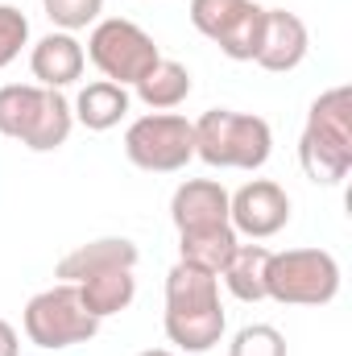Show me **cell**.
<instances>
[{
    "mask_svg": "<svg viewBox=\"0 0 352 356\" xmlns=\"http://www.w3.org/2000/svg\"><path fill=\"white\" fill-rule=\"evenodd\" d=\"M265 266L269 249L265 245H237L232 261L224 266V282L241 302H262L265 298Z\"/></svg>",
    "mask_w": 352,
    "mask_h": 356,
    "instance_id": "ffe728a7",
    "label": "cell"
},
{
    "mask_svg": "<svg viewBox=\"0 0 352 356\" xmlns=\"http://www.w3.org/2000/svg\"><path fill=\"white\" fill-rule=\"evenodd\" d=\"M228 220L237 236H253V241L273 236L290 220V195L273 178H253L237 195H228Z\"/></svg>",
    "mask_w": 352,
    "mask_h": 356,
    "instance_id": "ba28073f",
    "label": "cell"
},
{
    "mask_svg": "<svg viewBox=\"0 0 352 356\" xmlns=\"http://www.w3.org/2000/svg\"><path fill=\"white\" fill-rule=\"evenodd\" d=\"M88 58L95 63V71L112 83H137L158 58V42L137 25V21H125V17H108L91 29L88 38Z\"/></svg>",
    "mask_w": 352,
    "mask_h": 356,
    "instance_id": "8992f818",
    "label": "cell"
},
{
    "mask_svg": "<svg viewBox=\"0 0 352 356\" xmlns=\"http://www.w3.org/2000/svg\"><path fill=\"white\" fill-rule=\"evenodd\" d=\"M298 162L311 182L336 186L352 170V88L319 91V99L307 112L303 137H298Z\"/></svg>",
    "mask_w": 352,
    "mask_h": 356,
    "instance_id": "6da1fadb",
    "label": "cell"
},
{
    "mask_svg": "<svg viewBox=\"0 0 352 356\" xmlns=\"http://www.w3.org/2000/svg\"><path fill=\"white\" fill-rule=\"evenodd\" d=\"M340 294V261L328 249L303 245L286 253H269L265 266V298L290 307H328Z\"/></svg>",
    "mask_w": 352,
    "mask_h": 356,
    "instance_id": "3957f363",
    "label": "cell"
},
{
    "mask_svg": "<svg viewBox=\"0 0 352 356\" xmlns=\"http://www.w3.org/2000/svg\"><path fill=\"white\" fill-rule=\"evenodd\" d=\"M0 356H21V340H17V327L8 319H0Z\"/></svg>",
    "mask_w": 352,
    "mask_h": 356,
    "instance_id": "d4e9b609",
    "label": "cell"
},
{
    "mask_svg": "<svg viewBox=\"0 0 352 356\" xmlns=\"http://www.w3.org/2000/svg\"><path fill=\"white\" fill-rule=\"evenodd\" d=\"M224 302L220 307H203V311H166V336L170 344L186 353H207L220 344L224 336Z\"/></svg>",
    "mask_w": 352,
    "mask_h": 356,
    "instance_id": "5bb4252c",
    "label": "cell"
},
{
    "mask_svg": "<svg viewBox=\"0 0 352 356\" xmlns=\"http://www.w3.org/2000/svg\"><path fill=\"white\" fill-rule=\"evenodd\" d=\"M25 336L38 348H71V344H88L91 336L99 332V319L91 315L79 298L75 282H58L50 290H38L25 302Z\"/></svg>",
    "mask_w": 352,
    "mask_h": 356,
    "instance_id": "277c9868",
    "label": "cell"
},
{
    "mask_svg": "<svg viewBox=\"0 0 352 356\" xmlns=\"http://www.w3.org/2000/svg\"><path fill=\"white\" fill-rule=\"evenodd\" d=\"M203 307H220V277L178 261L166 273V311H203Z\"/></svg>",
    "mask_w": 352,
    "mask_h": 356,
    "instance_id": "9a60e30c",
    "label": "cell"
},
{
    "mask_svg": "<svg viewBox=\"0 0 352 356\" xmlns=\"http://www.w3.org/2000/svg\"><path fill=\"white\" fill-rule=\"evenodd\" d=\"M137 294V277L133 269H108V273H95L88 282H79V298L95 319H108L116 311H125Z\"/></svg>",
    "mask_w": 352,
    "mask_h": 356,
    "instance_id": "ac0fdd59",
    "label": "cell"
},
{
    "mask_svg": "<svg viewBox=\"0 0 352 356\" xmlns=\"http://www.w3.org/2000/svg\"><path fill=\"white\" fill-rule=\"evenodd\" d=\"M125 112H129V91L120 83H112V79L88 83L79 91V99H75V116L83 120V129H91V133H104V129L120 124Z\"/></svg>",
    "mask_w": 352,
    "mask_h": 356,
    "instance_id": "2e32d148",
    "label": "cell"
},
{
    "mask_svg": "<svg viewBox=\"0 0 352 356\" xmlns=\"http://www.w3.org/2000/svg\"><path fill=\"white\" fill-rule=\"evenodd\" d=\"M228 356H286V336L273 323H249L232 336Z\"/></svg>",
    "mask_w": 352,
    "mask_h": 356,
    "instance_id": "7402d4cb",
    "label": "cell"
},
{
    "mask_svg": "<svg viewBox=\"0 0 352 356\" xmlns=\"http://www.w3.org/2000/svg\"><path fill=\"white\" fill-rule=\"evenodd\" d=\"M307 46H311V33H307V21L298 13L265 8V38H262L257 67H265V71H294L307 58Z\"/></svg>",
    "mask_w": 352,
    "mask_h": 356,
    "instance_id": "9c48e42d",
    "label": "cell"
},
{
    "mask_svg": "<svg viewBox=\"0 0 352 356\" xmlns=\"http://www.w3.org/2000/svg\"><path fill=\"white\" fill-rule=\"evenodd\" d=\"M191 129H195V158L220 170H257L273 149V129L257 112L207 108Z\"/></svg>",
    "mask_w": 352,
    "mask_h": 356,
    "instance_id": "7a4b0ae2",
    "label": "cell"
},
{
    "mask_svg": "<svg viewBox=\"0 0 352 356\" xmlns=\"http://www.w3.org/2000/svg\"><path fill=\"white\" fill-rule=\"evenodd\" d=\"M42 4H46V17L54 25H63L67 33L71 29H88L99 17V8H104V0H42Z\"/></svg>",
    "mask_w": 352,
    "mask_h": 356,
    "instance_id": "603a6c76",
    "label": "cell"
},
{
    "mask_svg": "<svg viewBox=\"0 0 352 356\" xmlns=\"http://www.w3.org/2000/svg\"><path fill=\"white\" fill-rule=\"evenodd\" d=\"M71 120H75V112H71L67 95L58 88H46L42 108H38V116H33V124H29V133H25V145L38 149V154L58 149V145L71 137Z\"/></svg>",
    "mask_w": 352,
    "mask_h": 356,
    "instance_id": "d6986e66",
    "label": "cell"
},
{
    "mask_svg": "<svg viewBox=\"0 0 352 356\" xmlns=\"http://www.w3.org/2000/svg\"><path fill=\"white\" fill-rule=\"evenodd\" d=\"M137 245L129 236H99V241H88V245H75L58 266V282H88L95 273H108V269H133L137 266Z\"/></svg>",
    "mask_w": 352,
    "mask_h": 356,
    "instance_id": "8fae6325",
    "label": "cell"
},
{
    "mask_svg": "<svg viewBox=\"0 0 352 356\" xmlns=\"http://www.w3.org/2000/svg\"><path fill=\"white\" fill-rule=\"evenodd\" d=\"M125 154L133 166L154 170V175H175L195 158V129L178 112H150L129 124L125 133Z\"/></svg>",
    "mask_w": 352,
    "mask_h": 356,
    "instance_id": "52a82bcc",
    "label": "cell"
},
{
    "mask_svg": "<svg viewBox=\"0 0 352 356\" xmlns=\"http://www.w3.org/2000/svg\"><path fill=\"white\" fill-rule=\"evenodd\" d=\"M42 95H46L42 83H8V88H0V133L25 141V133H29V124H33V116L42 108Z\"/></svg>",
    "mask_w": 352,
    "mask_h": 356,
    "instance_id": "44dd1931",
    "label": "cell"
},
{
    "mask_svg": "<svg viewBox=\"0 0 352 356\" xmlns=\"http://www.w3.org/2000/svg\"><path fill=\"white\" fill-rule=\"evenodd\" d=\"M170 220H175L178 232L228 224V191L216 178H186V182H178L175 199H170Z\"/></svg>",
    "mask_w": 352,
    "mask_h": 356,
    "instance_id": "30bf717a",
    "label": "cell"
},
{
    "mask_svg": "<svg viewBox=\"0 0 352 356\" xmlns=\"http://www.w3.org/2000/svg\"><path fill=\"white\" fill-rule=\"evenodd\" d=\"M237 245H241V236H237L232 220L228 224H211V228H195V232H178V261L207 269V273L220 277L224 266L232 261Z\"/></svg>",
    "mask_w": 352,
    "mask_h": 356,
    "instance_id": "4fadbf2b",
    "label": "cell"
},
{
    "mask_svg": "<svg viewBox=\"0 0 352 356\" xmlns=\"http://www.w3.org/2000/svg\"><path fill=\"white\" fill-rule=\"evenodd\" d=\"M83 63H88V54H83V46L67 29L63 33H46L33 46V54H29V71H33V79L42 88H67V83H75L83 75Z\"/></svg>",
    "mask_w": 352,
    "mask_h": 356,
    "instance_id": "7c38bea8",
    "label": "cell"
},
{
    "mask_svg": "<svg viewBox=\"0 0 352 356\" xmlns=\"http://www.w3.org/2000/svg\"><path fill=\"white\" fill-rule=\"evenodd\" d=\"M191 25L237 63H257L265 38V8L257 0H191Z\"/></svg>",
    "mask_w": 352,
    "mask_h": 356,
    "instance_id": "5b68a950",
    "label": "cell"
},
{
    "mask_svg": "<svg viewBox=\"0 0 352 356\" xmlns=\"http://www.w3.org/2000/svg\"><path fill=\"white\" fill-rule=\"evenodd\" d=\"M133 88L141 95V104H150L158 112H170L191 95V71L182 63H175V58H158Z\"/></svg>",
    "mask_w": 352,
    "mask_h": 356,
    "instance_id": "e0dca14e",
    "label": "cell"
},
{
    "mask_svg": "<svg viewBox=\"0 0 352 356\" xmlns=\"http://www.w3.org/2000/svg\"><path fill=\"white\" fill-rule=\"evenodd\" d=\"M29 42V17L13 4H0V67H8Z\"/></svg>",
    "mask_w": 352,
    "mask_h": 356,
    "instance_id": "cb8c5ba5",
    "label": "cell"
},
{
    "mask_svg": "<svg viewBox=\"0 0 352 356\" xmlns=\"http://www.w3.org/2000/svg\"><path fill=\"white\" fill-rule=\"evenodd\" d=\"M137 356H178V353H170V348H145V353H137Z\"/></svg>",
    "mask_w": 352,
    "mask_h": 356,
    "instance_id": "484cf974",
    "label": "cell"
}]
</instances>
